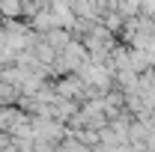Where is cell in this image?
Wrapping results in <instances>:
<instances>
[{
    "label": "cell",
    "mask_w": 155,
    "mask_h": 152,
    "mask_svg": "<svg viewBox=\"0 0 155 152\" xmlns=\"http://www.w3.org/2000/svg\"><path fill=\"white\" fill-rule=\"evenodd\" d=\"M54 90H57L60 98H72L75 101L78 95H81V90H84V84H81V78H63Z\"/></svg>",
    "instance_id": "6da1fadb"
},
{
    "label": "cell",
    "mask_w": 155,
    "mask_h": 152,
    "mask_svg": "<svg viewBox=\"0 0 155 152\" xmlns=\"http://www.w3.org/2000/svg\"><path fill=\"white\" fill-rule=\"evenodd\" d=\"M3 15H18V0H0Z\"/></svg>",
    "instance_id": "7a4b0ae2"
}]
</instances>
